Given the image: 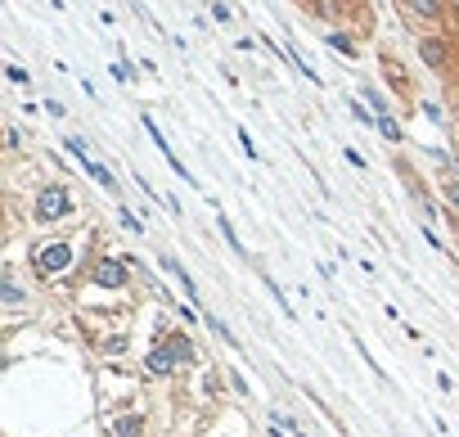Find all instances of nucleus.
Returning <instances> with one entry per match:
<instances>
[{"label": "nucleus", "instance_id": "obj_12", "mask_svg": "<svg viewBox=\"0 0 459 437\" xmlns=\"http://www.w3.org/2000/svg\"><path fill=\"white\" fill-rule=\"evenodd\" d=\"M419 54H424L428 64H437V68L446 64V45H437V41H424V45H419Z\"/></svg>", "mask_w": 459, "mask_h": 437}, {"label": "nucleus", "instance_id": "obj_6", "mask_svg": "<svg viewBox=\"0 0 459 437\" xmlns=\"http://www.w3.org/2000/svg\"><path fill=\"white\" fill-rule=\"evenodd\" d=\"M163 271H171V275L180 280V289H185V293H190V298H198V289H194V280H190V271H185V266H180L176 257H163Z\"/></svg>", "mask_w": 459, "mask_h": 437}, {"label": "nucleus", "instance_id": "obj_9", "mask_svg": "<svg viewBox=\"0 0 459 437\" xmlns=\"http://www.w3.org/2000/svg\"><path fill=\"white\" fill-rule=\"evenodd\" d=\"M216 226H221V235H226V244L239 252V257H248V252H243V239L234 235V226H230V216H226V212H216Z\"/></svg>", "mask_w": 459, "mask_h": 437}, {"label": "nucleus", "instance_id": "obj_2", "mask_svg": "<svg viewBox=\"0 0 459 437\" xmlns=\"http://www.w3.org/2000/svg\"><path fill=\"white\" fill-rule=\"evenodd\" d=\"M72 266V244H45L41 252H36V271L41 275H59Z\"/></svg>", "mask_w": 459, "mask_h": 437}, {"label": "nucleus", "instance_id": "obj_19", "mask_svg": "<svg viewBox=\"0 0 459 437\" xmlns=\"http://www.w3.org/2000/svg\"><path fill=\"white\" fill-rule=\"evenodd\" d=\"M64 144H68V153L77 158V163H86V158H91V153H86V140H81V136H68Z\"/></svg>", "mask_w": 459, "mask_h": 437}, {"label": "nucleus", "instance_id": "obj_8", "mask_svg": "<svg viewBox=\"0 0 459 437\" xmlns=\"http://www.w3.org/2000/svg\"><path fill=\"white\" fill-rule=\"evenodd\" d=\"M113 433H117V437H140V433H144V419H140V415H122V419L113 424Z\"/></svg>", "mask_w": 459, "mask_h": 437}, {"label": "nucleus", "instance_id": "obj_7", "mask_svg": "<svg viewBox=\"0 0 459 437\" xmlns=\"http://www.w3.org/2000/svg\"><path fill=\"white\" fill-rule=\"evenodd\" d=\"M410 9L419 18H441L446 14V0H410Z\"/></svg>", "mask_w": 459, "mask_h": 437}, {"label": "nucleus", "instance_id": "obj_13", "mask_svg": "<svg viewBox=\"0 0 459 437\" xmlns=\"http://www.w3.org/2000/svg\"><path fill=\"white\" fill-rule=\"evenodd\" d=\"M207 330H212V334L221 338V343H230V347H239V338H234V334L226 330V325H221V320H216V315H207Z\"/></svg>", "mask_w": 459, "mask_h": 437}, {"label": "nucleus", "instance_id": "obj_18", "mask_svg": "<svg viewBox=\"0 0 459 437\" xmlns=\"http://www.w3.org/2000/svg\"><path fill=\"white\" fill-rule=\"evenodd\" d=\"M365 100L374 104V113H378V117H392V113H388V100H383V91H369V86H365Z\"/></svg>", "mask_w": 459, "mask_h": 437}, {"label": "nucleus", "instance_id": "obj_1", "mask_svg": "<svg viewBox=\"0 0 459 437\" xmlns=\"http://www.w3.org/2000/svg\"><path fill=\"white\" fill-rule=\"evenodd\" d=\"M72 212V194L64 185H45L36 194V221H64Z\"/></svg>", "mask_w": 459, "mask_h": 437}, {"label": "nucleus", "instance_id": "obj_3", "mask_svg": "<svg viewBox=\"0 0 459 437\" xmlns=\"http://www.w3.org/2000/svg\"><path fill=\"white\" fill-rule=\"evenodd\" d=\"M95 284L122 289V284H127V266H122V262H99V266H95Z\"/></svg>", "mask_w": 459, "mask_h": 437}, {"label": "nucleus", "instance_id": "obj_4", "mask_svg": "<svg viewBox=\"0 0 459 437\" xmlns=\"http://www.w3.org/2000/svg\"><path fill=\"white\" fill-rule=\"evenodd\" d=\"M144 366H149V374H171L176 370V356H171V347H153Z\"/></svg>", "mask_w": 459, "mask_h": 437}, {"label": "nucleus", "instance_id": "obj_5", "mask_svg": "<svg viewBox=\"0 0 459 437\" xmlns=\"http://www.w3.org/2000/svg\"><path fill=\"white\" fill-rule=\"evenodd\" d=\"M81 167H86V176H91V180H99V185H104L108 194H117V176H113V172H108V167H104V163H95V158H86V163H81Z\"/></svg>", "mask_w": 459, "mask_h": 437}, {"label": "nucleus", "instance_id": "obj_14", "mask_svg": "<svg viewBox=\"0 0 459 437\" xmlns=\"http://www.w3.org/2000/svg\"><path fill=\"white\" fill-rule=\"evenodd\" d=\"M325 41L333 45V50H342L347 59H351V54H356V45H351V41H347V36H342V32H329V36H325Z\"/></svg>", "mask_w": 459, "mask_h": 437}, {"label": "nucleus", "instance_id": "obj_17", "mask_svg": "<svg viewBox=\"0 0 459 437\" xmlns=\"http://www.w3.org/2000/svg\"><path fill=\"white\" fill-rule=\"evenodd\" d=\"M207 14H212L216 23H234V14H230V5H221V0H207Z\"/></svg>", "mask_w": 459, "mask_h": 437}, {"label": "nucleus", "instance_id": "obj_20", "mask_svg": "<svg viewBox=\"0 0 459 437\" xmlns=\"http://www.w3.org/2000/svg\"><path fill=\"white\" fill-rule=\"evenodd\" d=\"M0 298H5V302H23V293H18V284H14V280L0 284Z\"/></svg>", "mask_w": 459, "mask_h": 437}, {"label": "nucleus", "instance_id": "obj_21", "mask_svg": "<svg viewBox=\"0 0 459 437\" xmlns=\"http://www.w3.org/2000/svg\"><path fill=\"white\" fill-rule=\"evenodd\" d=\"M239 144H243V153L257 163V144H252V136H248V131H239Z\"/></svg>", "mask_w": 459, "mask_h": 437}, {"label": "nucleus", "instance_id": "obj_22", "mask_svg": "<svg viewBox=\"0 0 459 437\" xmlns=\"http://www.w3.org/2000/svg\"><path fill=\"white\" fill-rule=\"evenodd\" d=\"M446 199H451L455 208H459V180H451V185H446Z\"/></svg>", "mask_w": 459, "mask_h": 437}, {"label": "nucleus", "instance_id": "obj_10", "mask_svg": "<svg viewBox=\"0 0 459 437\" xmlns=\"http://www.w3.org/2000/svg\"><path fill=\"white\" fill-rule=\"evenodd\" d=\"M167 347H171V356H176V361H194V347H190V338H185V334L167 338Z\"/></svg>", "mask_w": 459, "mask_h": 437}, {"label": "nucleus", "instance_id": "obj_15", "mask_svg": "<svg viewBox=\"0 0 459 437\" xmlns=\"http://www.w3.org/2000/svg\"><path fill=\"white\" fill-rule=\"evenodd\" d=\"M347 108H351V117H356L361 127H378V117H369L365 108H361V100H347Z\"/></svg>", "mask_w": 459, "mask_h": 437}, {"label": "nucleus", "instance_id": "obj_11", "mask_svg": "<svg viewBox=\"0 0 459 437\" xmlns=\"http://www.w3.org/2000/svg\"><path fill=\"white\" fill-rule=\"evenodd\" d=\"M378 136H383V140H396V144H401V140H405V131L396 127V117H378Z\"/></svg>", "mask_w": 459, "mask_h": 437}, {"label": "nucleus", "instance_id": "obj_16", "mask_svg": "<svg viewBox=\"0 0 459 437\" xmlns=\"http://www.w3.org/2000/svg\"><path fill=\"white\" fill-rule=\"evenodd\" d=\"M117 221H122V226H127V230H131V235H144V221H140V216H131L127 208H117Z\"/></svg>", "mask_w": 459, "mask_h": 437}]
</instances>
